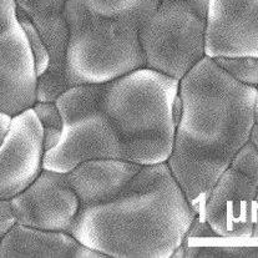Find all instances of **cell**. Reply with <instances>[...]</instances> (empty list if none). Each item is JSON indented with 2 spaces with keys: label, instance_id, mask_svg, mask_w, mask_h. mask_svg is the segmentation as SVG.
Wrapping results in <instances>:
<instances>
[{
  "label": "cell",
  "instance_id": "9c48e42d",
  "mask_svg": "<svg viewBox=\"0 0 258 258\" xmlns=\"http://www.w3.org/2000/svg\"><path fill=\"white\" fill-rule=\"evenodd\" d=\"M258 183L228 167L210 192L202 217L221 238L248 241L258 225Z\"/></svg>",
  "mask_w": 258,
  "mask_h": 258
},
{
  "label": "cell",
  "instance_id": "3957f363",
  "mask_svg": "<svg viewBox=\"0 0 258 258\" xmlns=\"http://www.w3.org/2000/svg\"><path fill=\"white\" fill-rule=\"evenodd\" d=\"M180 80L147 68L104 85L99 109L122 145V160L141 166L167 162L176 123L173 101Z\"/></svg>",
  "mask_w": 258,
  "mask_h": 258
},
{
  "label": "cell",
  "instance_id": "52a82bcc",
  "mask_svg": "<svg viewBox=\"0 0 258 258\" xmlns=\"http://www.w3.org/2000/svg\"><path fill=\"white\" fill-rule=\"evenodd\" d=\"M43 126L31 107L12 116L0 142V200L24 191L43 171Z\"/></svg>",
  "mask_w": 258,
  "mask_h": 258
},
{
  "label": "cell",
  "instance_id": "9a60e30c",
  "mask_svg": "<svg viewBox=\"0 0 258 258\" xmlns=\"http://www.w3.org/2000/svg\"><path fill=\"white\" fill-rule=\"evenodd\" d=\"M212 60L238 83L248 86L258 85V57H216Z\"/></svg>",
  "mask_w": 258,
  "mask_h": 258
},
{
  "label": "cell",
  "instance_id": "5bb4252c",
  "mask_svg": "<svg viewBox=\"0 0 258 258\" xmlns=\"http://www.w3.org/2000/svg\"><path fill=\"white\" fill-rule=\"evenodd\" d=\"M161 0H67L84 14L106 20H126L142 25Z\"/></svg>",
  "mask_w": 258,
  "mask_h": 258
},
{
  "label": "cell",
  "instance_id": "30bf717a",
  "mask_svg": "<svg viewBox=\"0 0 258 258\" xmlns=\"http://www.w3.org/2000/svg\"><path fill=\"white\" fill-rule=\"evenodd\" d=\"M205 56L258 57V0H209Z\"/></svg>",
  "mask_w": 258,
  "mask_h": 258
},
{
  "label": "cell",
  "instance_id": "8fae6325",
  "mask_svg": "<svg viewBox=\"0 0 258 258\" xmlns=\"http://www.w3.org/2000/svg\"><path fill=\"white\" fill-rule=\"evenodd\" d=\"M141 167L125 160L94 159L81 162L65 175L80 201V207H86L118 196Z\"/></svg>",
  "mask_w": 258,
  "mask_h": 258
},
{
  "label": "cell",
  "instance_id": "4316f807",
  "mask_svg": "<svg viewBox=\"0 0 258 258\" xmlns=\"http://www.w3.org/2000/svg\"><path fill=\"white\" fill-rule=\"evenodd\" d=\"M248 141L251 144H253L254 146L258 147V123H254L251 128V133H249Z\"/></svg>",
  "mask_w": 258,
  "mask_h": 258
},
{
  "label": "cell",
  "instance_id": "2e32d148",
  "mask_svg": "<svg viewBox=\"0 0 258 258\" xmlns=\"http://www.w3.org/2000/svg\"><path fill=\"white\" fill-rule=\"evenodd\" d=\"M35 101V91L17 88L0 79V112L14 116L33 106Z\"/></svg>",
  "mask_w": 258,
  "mask_h": 258
},
{
  "label": "cell",
  "instance_id": "484cf974",
  "mask_svg": "<svg viewBox=\"0 0 258 258\" xmlns=\"http://www.w3.org/2000/svg\"><path fill=\"white\" fill-rule=\"evenodd\" d=\"M10 120H12V116L4 114V112H0V142H2L3 138H4L8 127H9Z\"/></svg>",
  "mask_w": 258,
  "mask_h": 258
},
{
  "label": "cell",
  "instance_id": "6da1fadb",
  "mask_svg": "<svg viewBox=\"0 0 258 258\" xmlns=\"http://www.w3.org/2000/svg\"><path fill=\"white\" fill-rule=\"evenodd\" d=\"M178 95L182 110L167 165L191 209L204 218L212 187L258 123V89L204 56L180 80Z\"/></svg>",
  "mask_w": 258,
  "mask_h": 258
},
{
  "label": "cell",
  "instance_id": "603a6c76",
  "mask_svg": "<svg viewBox=\"0 0 258 258\" xmlns=\"http://www.w3.org/2000/svg\"><path fill=\"white\" fill-rule=\"evenodd\" d=\"M186 238H221V237H218L215 232H213L212 228L210 227L209 223L206 222V220L199 218L196 216L194 222L189 226V230Z\"/></svg>",
  "mask_w": 258,
  "mask_h": 258
},
{
  "label": "cell",
  "instance_id": "e0dca14e",
  "mask_svg": "<svg viewBox=\"0 0 258 258\" xmlns=\"http://www.w3.org/2000/svg\"><path fill=\"white\" fill-rule=\"evenodd\" d=\"M185 247L183 257L187 258H258V246L253 244L241 247L227 246H192L182 243Z\"/></svg>",
  "mask_w": 258,
  "mask_h": 258
},
{
  "label": "cell",
  "instance_id": "5b68a950",
  "mask_svg": "<svg viewBox=\"0 0 258 258\" xmlns=\"http://www.w3.org/2000/svg\"><path fill=\"white\" fill-rule=\"evenodd\" d=\"M206 13L192 0H161L139 30L145 68L181 80L205 56Z\"/></svg>",
  "mask_w": 258,
  "mask_h": 258
},
{
  "label": "cell",
  "instance_id": "4fadbf2b",
  "mask_svg": "<svg viewBox=\"0 0 258 258\" xmlns=\"http://www.w3.org/2000/svg\"><path fill=\"white\" fill-rule=\"evenodd\" d=\"M0 79L17 88L36 90L33 52L18 17L0 31Z\"/></svg>",
  "mask_w": 258,
  "mask_h": 258
},
{
  "label": "cell",
  "instance_id": "d4e9b609",
  "mask_svg": "<svg viewBox=\"0 0 258 258\" xmlns=\"http://www.w3.org/2000/svg\"><path fill=\"white\" fill-rule=\"evenodd\" d=\"M61 131L62 130H59V128H43V142L45 152L56 146L61 136Z\"/></svg>",
  "mask_w": 258,
  "mask_h": 258
},
{
  "label": "cell",
  "instance_id": "44dd1931",
  "mask_svg": "<svg viewBox=\"0 0 258 258\" xmlns=\"http://www.w3.org/2000/svg\"><path fill=\"white\" fill-rule=\"evenodd\" d=\"M43 128L62 130V117L55 101H35L31 106Z\"/></svg>",
  "mask_w": 258,
  "mask_h": 258
},
{
  "label": "cell",
  "instance_id": "cb8c5ba5",
  "mask_svg": "<svg viewBox=\"0 0 258 258\" xmlns=\"http://www.w3.org/2000/svg\"><path fill=\"white\" fill-rule=\"evenodd\" d=\"M15 19H17L15 0H0V31L4 30Z\"/></svg>",
  "mask_w": 258,
  "mask_h": 258
},
{
  "label": "cell",
  "instance_id": "277c9868",
  "mask_svg": "<svg viewBox=\"0 0 258 258\" xmlns=\"http://www.w3.org/2000/svg\"><path fill=\"white\" fill-rule=\"evenodd\" d=\"M69 44L65 78L69 86L106 84L145 68L139 41L141 25L126 20L90 17L65 3Z\"/></svg>",
  "mask_w": 258,
  "mask_h": 258
},
{
  "label": "cell",
  "instance_id": "ac0fdd59",
  "mask_svg": "<svg viewBox=\"0 0 258 258\" xmlns=\"http://www.w3.org/2000/svg\"><path fill=\"white\" fill-rule=\"evenodd\" d=\"M17 17L19 20L20 25L23 26L24 31H25L26 39H28V43L30 45L31 52H33L34 56V62H35V70L38 78L40 75H43L44 73L47 70L50 64V56L47 49L44 44L43 39H41L40 34L36 30V28L34 26V24L31 23V20L29 19L28 15L24 14L20 9L17 8Z\"/></svg>",
  "mask_w": 258,
  "mask_h": 258
},
{
  "label": "cell",
  "instance_id": "7a4b0ae2",
  "mask_svg": "<svg viewBox=\"0 0 258 258\" xmlns=\"http://www.w3.org/2000/svg\"><path fill=\"white\" fill-rule=\"evenodd\" d=\"M196 216L162 162L142 166L115 199L80 207L69 233L105 257L171 258Z\"/></svg>",
  "mask_w": 258,
  "mask_h": 258
},
{
  "label": "cell",
  "instance_id": "7c38bea8",
  "mask_svg": "<svg viewBox=\"0 0 258 258\" xmlns=\"http://www.w3.org/2000/svg\"><path fill=\"white\" fill-rule=\"evenodd\" d=\"M69 232L46 231L17 223L0 239V258H101Z\"/></svg>",
  "mask_w": 258,
  "mask_h": 258
},
{
  "label": "cell",
  "instance_id": "d6986e66",
  "mask_svg": "<svg viewBox=\"0 0 258 258\" xmlns=\"http://www.w3.org/2000/svg\"><path fill=\"white\" fill-rule=\"evenodd\" d=\"M230 167L258 183V147L247 141L233 156Z\"/></svg>",
  "mask_w": 258,
  "mask_h": 258
},
{
  "label": "cell",
  "instance_id": "ffe728a7",
  "mask_svg": "<svg viewBox=\"0 0 258 258\" xmlns=\"http://www.w3.org/2000/svg\"><path fill=\"white\" fill-rule=\"evenodd\" d=\"M67 0H15L18 9L29 18L64 13Z\"/></svg>",
  "mask_w": 258,
  "mask_h": 258
},
{
  "label": "cell",
  "instance_id": "ba28073f",
  "mask_svg": "<svg viewBox=\"0 0 258 258\" xmlns=\"http://www.w3.org/2000/svg\"><path fill=\"white\" fill-rule=\"evenodd\" d=\"M17 223L46 231L70 232L80 201L67 175L44 170L24 191L10 199Z\"/></svg>",
  "mask_w": 258,
  "mask_h": 258
},
{
  "label": "cell",
  "instance_id": "8992f818",
  "mask_svg": "<svg viewBox=\"0 0 258 258\" xmlns=\"http://www.w3.org/2000/svg\"><path fill=\"white\" fill-rule=\"evenodd\" d=\"M94 159L122 160V145L99 106L62 118V131L55 147L44 154L43 168L68 173Z\"/></svg>",
  "mask_w": 258,
  "mask_h": 258
},
{
  "label": "cell",
  "instance_id": "7402d4cb",
  "mask_svg": "<svg viewBox=\"0 0 258 258\" xmlns=\"http://www.w3.org/2000/svg\"><path fill=\"white\" fill-rule=\"evenodd\" d=\"M17 225L10 200H0V239Z\"/></svg>",
  "mask_w": 258,
  "mask_h": 258
}]
</instances>
